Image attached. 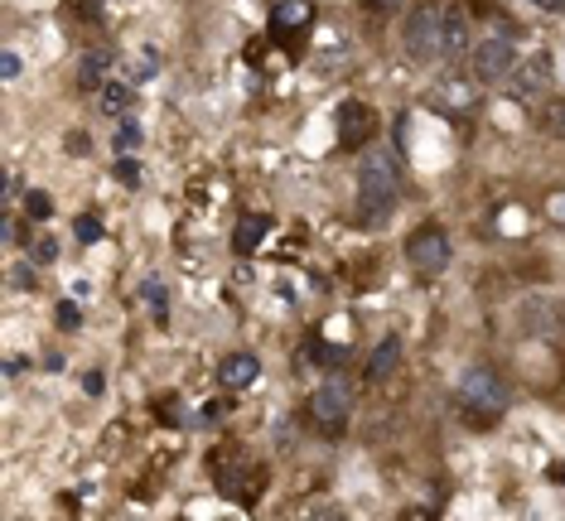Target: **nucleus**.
I'll return each mask as SVG.
<instances>
[{
  "instance_id": "6e6552de",
  "label": "nucleus",
  "mask_w": 565,
  "mask_h": 521,
  "mask_svg": "<svg viewBox=\"0 0 565 521\" xmlns=\"http://www.w3.org/2000/svg\"><path fill=\"white\" fill-rule=\"evenodd\" d=\"M112 63H116V53L112 49H92L87 53L83 63H77V87H83V92H102L107 83H112Z\"/></svg>"
},
{
  "instance_id": "0eeeda50",
  "label": "nucleus",
  "mask_w": 565,
  "mask_h": 521,
  "mask_svg": "<svg viewBox=\"0 0 565 521\" xmlns=\"http://www.w3.org/2000/svg\"><path fill=\"white\" fill-rule=\"evenodd\" d=\"M368 136H372V112H368L362 102H343V107H338V140H343L348 150H358Z\"/></svg>"
},
{
  "instance_id": "f257e3e1",
  "label": "nucleus",
  "mask_w": 565,
  "mask_h": 521,
  "mask_svg": "<svg viewBox=\"0 0 565 521\" xmlns=\"http://www.w3.org/2000/svg\"><path fill=\"white\" fill-rule=\"evenodd\" d=\"M396 193H402V170H396V160L386 150H372L362 154L358 164V217L368 227L386 223L396 208Z\"/></svg>"
},
{
  "instance_id": "412c9836",
  "label": "nucleus",
  "mask_w": 565,
  "mask_h": 521,
  "mask_svg": "<svg viewBox=\"0 0 565 521\" xmlns=\"http://www.w3.org/2000/svg\"><path fill=\"white\" fill-rule=\"evenodd\" d=\"M155 68H160V53L146 49V53H136V77H150Z\"/></svg>"
},
{
  "instance_id": "1a4fd4ad",
  "label": "nucleus",
  "mask_w": 565,
  "mask_h": 521,
  "mask_svg": "<svg viewBox=\"0 0 565 521\" xmlns=\"http://www.w3.org/2000/svg\"><path fill=\"white\" fill-rule=\"evenodd\" d=\"M261 372V362L251 358V352H232V358H223V367H218V382L227 386V391H237V386H251Z\"/></svg>"
},
{
  "instance_id": "f3484780",
  "label": "nucleus",
  "mask_w": 565,
  "mask_h": 521,
  "mask_svg": "<svg viewBox=\"0 0 565 521\" xmlns=\"http://www.w3.org/2000/svg\"><path fill=\"white\" fill-rule=\"evenodd\" d=\"M541 121H546V136L565 140V102H551V107H546V116H541Z\"/></svg>"
},
{
  "instance_id": "423d86ee",
  "label": "nucleus",
  "mask_w": 565,
  "mask_h": 521,
  "mask_svg": "<svg viewBox=\"0 0 565 521\" xmlns=\"http://www.w3.org/2000/svg\"><path fill=\"white\" fill-rule=\"evenodd\" d=\"M309 420L324 430L329 439L343 435V420H348V386L343 382H324L314 396H309Z\"/></svg>"
},
{
  "instance_id": "ddd939ff",
  "label": "nucleus",
  "mask_w": 565,
  "mask_h": 521,
  "mask_svg": "<svg viewBox=\"0 0 565 521\" xmlns=\"http://www.w3.org/2000/svg\"><path fill=\"white\" fill-rule=\"evenodd\" d=\"M396 358H402V343H396V338H382V343H377V352H372V362H368V376H372V382L392 376V372H396Z\"/></svg>"
},
{
  "instance_id": "20e7f679",
  "label": "nucleus",
  "mask_w": 565,
  "mask_h": 521,
  "mask_svg": "<svg viewBox=\"0 0 565 521\" xmlns=\"http://www.w3.org/2000/svg\"><path fill=\"white\" fill-rule=\"evenodd\" d=\"M406 261H411V271L420 275H435L450 265V237L440 227H416L411 241H406Z\"/></svg>"
},
{
  "instance_id": "cd10ccee",
  "label": "nucleus",
  "mask_w": 565,
  "mask_h": 521,
  "mask_svg": "<svg viewBox=\"0 0 565 521\" xmlns=\"http://www.w3.org/2000/svg\"><path fill=\"white\" fill-rule=\"evenodd\" d=\"M551 217H561V223H565V198H551Z\"/></svg>"
},
{
  "instance_id": "c756f323",
  "label": "nucleus",
  "mask_w": 565,
  "mask_h": 521,
  "mask_svg": "<svg viewBox=\"0 0 565 521\" xmlns=\"http://www.w3.org/2000/svg\"><path fill=\"white\" fill-rule=\"evenodd\" d=\"M541 10H565V0H537Z\"/></svg>"
},
{
  "instance_id": "aec40b11",
  "label": "nucleus",
  "mask_w": 565,
  "mask_h": 521,
  "mask_svg": "<svg viewBox=\"0 0 565 521\" xmlns=\"http://www.w3.org/2000/svg\"><path fill=\"white\" fill-rule=\"evenodd\" d=\"M77 324H83V309L63 299V304H59V328H77Z\"/></svg>"
},
{
  "instance_id": "f8f14e48",
  "label": "nucleus",
  "mask_w": 565,
  "mask_h": 521,
  "mask_svg": "<svg viewBox=\"0 0 565 521\" xmlns=\"http://www.w3.org/2000/svg\"><path fill=\"white\" fill-rule=\"evenodd\" d=\"M266 232H271V217L247 213V217L237 223V251H257L261 241H266Z\"/></svg>"
},
{
  "instance_id": "a211bd4d",
  "label": "nucleus",
  "mask_w": 565,
  "mask_h": 521,
  "mask_svg": "<svg viewBox=\"0 0 565 521\" xmlns=\"http://www.w3.org/2000/svg\"><path fill=\"white\" fill-rule=\"evenodd\" d=\"M73 232H77V241H102V223H97L92 213H83V217H77V223H73Z\"/></svg>"
},
{
  "instance_id": "f03ea898",
  "label": "nucleus",
  "mask_w": 565,
  "mask_h": 521,
  "mask_svg": "<svg viewBox=\"0 0 565 521\" xmlns=\"http://www.w3.org/2000/svg\"><path fill=\"white\" fill-rule=\"evenodd\" d=\"M402 43L416 63H435L445 59V5H420L406 15L402 25Z\"/></svg>"
},
{
  "instance_id": "6ab92c4d",
  "label": "nucleus",
  "mask_w": 565,
  "mask_h": 521,
  "mask_svg": "<svg viewBox=\"0 0 565 521\" xmlns=\"http://www.w3.org/2000/svg\"><path fill=\"white\" fill-rule=\"evenodd\" d=\"M25 213L35 217V223H44V217L53 213V198H49V193H29V198H25Z\"/></svg>"
},
{
  "instance_id": "9d476101",
  "label": "nucleus",
  "mask_w": 565,
  "mask_h": 521,
  "mask_svg": "<svg viewBox=\"0 0 565 521\" xmlns=\"http://www.w3.org/2000/svg\"><path fill=\"white\" fill-rule=\"evenodd\" d=\"M551 87V59L546 53H537V59L527 63L522 73H517V97H522V102H531V97H541Z\"/></svg>"
},
{
  "instance_id": "393cba45",
  "label": "nucleus",
  "mask_w": 565,
  "mask_h": 521,
  "mask_svg": "<svg viewBox=\"0 0 565 521\" xmlns=\"http://www.w3.org/2000/svg\"><path fill=\"white\" fill-rule=\"evenodd\" d=\"M116 174H121V179H126V184H136V179H140L136 160H121V164H116Z\"/></svg>"
},
{
  "instance_id": "c85d7f7f",
  "label": "nucleus",
  "mask_w": 565,
  "mask_h": 521,
  "mask_svg": "<svg viewBox=\"0 0 565 521\" xmlns=\"http://www.w3.org/2000/svg\"><path fill=\"white\" fill-rule=\"evenodd\" d=\"M372 5H377V10H402L406 0H372Z\"/></svg>"
},
{
  "instance_id": "dca6fc26",
  "label": "nucleus",
  "mask_w": 565,
  "mask_h": 521,
  "mask_svg": "<svg viewBox=\"0 0 565 521\" xmlns=\"http://www.w3.org/2000/svg\"><path fill=\"white\" fill-rule=\"evenodd\" d=\"M29 261H35V265H53V261H59V241H53V237L29 241Z\"/></svg>"
},
{
  "instance_id": "4468645a",
  "label": "nucleus",
  "mask_w": 565,
  "mask_h": 521,
  "mask_svg": "<svg viewBox=\"0 0 565 521\" xmlns=\"http://www.w3.org/2000/svg\"><path fill=\"white\" fill-rule=\"evenodd\" d=\"M102 112L107 116H126L131 112V87L126 83H107L102 87Z\"/></svg>"
},
{
  "instance_id": "39448f33",
  "label": "nucleus",
  "mask_w": 565,
  "mask_h": 521,
  "mask_svg": "<svg viewBox=\"0 0 565 521\" xmlns=\"http://www.w3.org/2000/svg\"><path fill=\"white\" fill-rule=\"evenodd\" d=\"M469 59H473V77H479V83H497V77H507L517 68V49H513L507 35H493V39L473 43Z\"/></svg>"
},
{
  "instance_id": "7ed1b4c3",
  "label": "nucleus",
  "mask_w": 565,
  "mask_h": 521,
  "mask_svg": "<svg viewBox=\"0 0 565 521\" xmlns=\"http://www.w3.org/2000/svg\"><path fill=\"white\" fill-rule=\"evenodd\" d=\"M507 401H513V396H507V382L497 372H489V367H469L459 376V406H469L473 415H503L507 410Z\"/></svg>"
},
{
  "instance_id": "bb28decb",
  "label": "nucleus",
  "mask_w": 565,
  "mask_h": 521,
  "mask_svg": "<svg viewBox=\"0 0 565 521\" xmlns=\"http://www.w3.org/2000/svg\"><path fill=\"white\" fill-rule=\"evenodd\" d=\"M0 237H5V241H15V237H20V227H15V217H5V223H0Z\"/></svg>"
},
{
  "instance_id": "b1692460",
  "label": "nucleus",
  "mask_w": 565,
  "mask_h": 521,
  "mask_svg": "<svg viewBox=\"0 0 565 521\" xmlns=\"http://www.w3.org/2000/svg\"><path fill=\"white\" fill-rule=\"evenodd\" d=\"M140 140V126H136V116H121V146H136Z\"/></svg>"
},
{
  "instance_id": "a878e982",
  "label": "nucleus",
  "mask_w": 565,
  "mask_h": 521,
  "mask_svg": "<svg viewBox=\"0 0 565 521\" xmlns=\"http://www.w3.org/2000/svg\"><path fill=\"white\" fill-rule=\"evenodd\" d=\"M0 73H5V77H20V59H15V53H5V59H0Z\"/></svg>"
},
{
  "instance_id": "7c9ffc66",
  "label": "nucleus",
  "mask_w": 565,
  "mask_h": 521,
  "mask_svg": "<svg viewBox=\"0 0 565 521\" xmlns=\"http://www.w3.org/2000/svg\"><path fill=\"white\" fill-rule=\"evenodd\" d=\"M551 478H556V483L565 487V463H556V469H551Z\"/></svg>"
},
{
  "instance_id": "5701e85b",
  "label": "nucleus",
  "mask_w": 565,
  "mask_h": 521,
  "mask_svg": "<svg viewBox=\"0 0 565 521\" xmlns=\"http://www.w3.org/2000/svg\"><path fill=\"white\" fill-rule=\"evenodd\" d=\"M10 285H15V290H29V285H35V265H15V271H10Z\"/></svg>"
},
{
  "instance_id": "4be33fe9",
  "label": "nucleus",
  "mask_w": 565,
  "mask_h": 521,
  "mask_svg": "<svg viewBox=\"0 0 565 521\" xmlns=\"http://www.w3.org/2000/svg\"><path fill=\"white\" fill-rule=\"evenodd\" d=\"M146 299H150V304H155V314L164 319V285L155 280V275H150V280H146Z\"/></svg>"
},
{
  "instance_id": "9b49d317",
  "label": "nucleus",
  "mask_w": 565,
  "mask_h": 521,
  "mask_svg": "<svg viewBox=\"0 0 565 521\" xmlns=\"http://www.w3.org/2000/svg\"><path fill=\"white\" fill-rule=\"evenodd\" d=\"M464 49H469V20L454 5H445V59H454V53H464Z\"/></svg>"
},
{
  "instance_id": "2eb2a0df",
  "label": "nucleus",
  "mask_w": 565,
  "mask_h": 521,
  "mask_svg": "<svg viewBox=\"0 0 565 521\" xmlns=\"http://www.w3.org/2000/svg\"><path fill=\"white\" fill-rule=\"evenodd\" d=\"M305 25H309V10H300V5L275 10V35H290V29H305Z\"/></svg>"
}]
</instances>
